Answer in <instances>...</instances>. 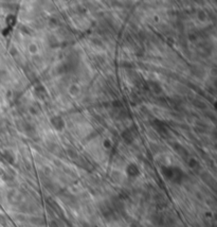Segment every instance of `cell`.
<instances>
[{
	"instance_id": "4",
	"label": "cell",
	"mask_w": 217,
	"mask_h": 227,
	"mask_svg": "<svg viewBox=\"0 0 217 227\" xmlns=\"http://www.w3.org/2000/svg\"><path fill=\"white\" fill-rule=\"evenodd\" d=\"M148 86H149V88L153 90L154 92H157V94H158V92L161 91V87L159 86L158 83H155V82H149Z\"/></svg>"
},
{
	"instance_id": "1",
	"label": "cell",
	"mask_w": 217,
	"mask_h": 227,
	"mask_svg": "<svg viewBox=\"0 0 217 227\" xmlns=\"http://www.w3.org/2000/svg\"><path fill=\"white\" fill-rule=\"evenodd\" d=\"M51 123H52V125L58 131H61L65 127V121L63 118L59 117V116L53 117L52 119H51Z\"/></svg>"
},
{
	"instance_id": "3",
	"label": "cell",
	"mask_w": 217,
	"mask_h": 227,
	"mask_svg": "<svg viewBox=\"0 0 217 227\" xmlns=\"http://www.w3.org/2000/svg\"><path fill=\"white\" fill-rule=\"evenodd\" d=\"M123 138L125 139V141L127 143H130L131 141L133 140V133H130V132L126 131V132H123Z\"/></svg>"
},
{
	"instance_id": "2",
	"label": "cell",
	"mask_w": 217,
	"mask_h": 227,
	"mask_svg": "<svg viewBox=\"0 0 217 227\" xmlns=\"http://www.w3.org/2000/svg\"><path fill=\"white\" fill-rule=\"evenodd\" d=\"M127 173L130 175V176H137L139 174V169L138 167L136 166L135 164H129L127 168Z\"/></svg>"
},
{
	"instance_id": "5",
	"label": "cell",
	"mask_w": 217,
	"mask_h": 227,
	"mask_svg": "<svg viewBox=\"0 0 217 227\" xmlns=\"http://www.w3.org/2000/svg\"><path fill=\"white\" fill-rule=\"evenodd\" d=\"M194 104H195L198 108H200V106H202L201 108H205V107H206V105L203 104L202 102H199V101H195V102H194Z\"/></svg>"
}]
</instances>
